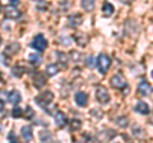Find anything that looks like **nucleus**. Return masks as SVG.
<instances>
[{
	"label": "nucleus",
	"mask_w": 153,
	"mask_h": 143,
	"mask_svg": "<svg viewBox=\"0 0 153 143\" xmlns=\"http://www.w3.org/2000/svg\"><path fill=\"white\" fill-rule=\"evenodd\" d=\"M102 13L105 17H111L114 14V5L110 3H105L102 7Z\"/></svg>",
	"instance_id": "obj_18"
},
{
	"label": "nucleus",
	"mask_w": 153,
	"mask_h": 143,
	"mask_svg": "<svg viewBox=\"0 0 153 143\" xmlns=\"http://www.w3.org/2000/svg\"><path fill=\"white\" fill-rule=\"evenodd\" d=\"M149 121H151V124H153V115L151 116V119H149Z\"/></svg>",
	"instance_id": "obj_34"
},
{
	"label": "nucleus",
	"mask_w": 153,
	"mask_h": 143,
	"mask_svg": "<svg viewBox=\"0 0 153 143\" xmlns=\"http://www.w3.org/2000/svg\"><path fill=\"white\" fill-rule=\"evenodd\" d=\"M82 7L85 12H92L94 9V0H82Z\"/></svg>",
	"instance_id": "obj_19"
},
{
	"label": "nucleus",
	"mask_w": 153,
	"mask_h": 143,
	"mask_svg": "<svg viewBox=\"0 0 153 143\" xmlns=\"http://www.w3.org/2000/svg\"><path fill=\"white\" fill-rule=\"evenodd\" d=\"M4 16H5V18H8V19H18V18L22 16V13L19 9L16 8V5H9V7H5Z\"/></svg>",
	"instance_id": "obj_6"
},
{
	"label": "nucleus",
	"mask_w": 153,
	"mask_h": 143,
	"mask_svg": "<svg viewBox=\"0 0 153 143\" xmlns=\"http://www.w3.org/2000/svg\"><path fill=\"white\" fill-rule=\"evenodd\" d=\"M57 58H59V63L63 66H68V61H66V55L64 52H57Z\"/></svg>",
	"instance_id": "obj_23"
},
{
	"label": "nucleus",
	"mask_w": 153,
	"mask_h": 143,
	"mask_svg": "<svg viewBox=\"0 0 153 143\" xmlns=\"http://www.w3.org/2000/svg\"><path fill=\"white\" fill-rule=\"evenodd\" d=\"M19 47H21V46H19L18 42H13V44H10V45L7 46L5 52H4V54L9 55V56H13V55H16L17 52L19 51Z\"/></svg>",
	"instance_id": "obj_14"
},
{
	"label": "nucleus",
	"mask_w": 153,
	"mask_h": 143,
	"mask_svg": "<svg viewBox=\"0 0 153 143\" xmlns=\"http://www.w3.org/2000/svg\"><path fill=\"white\" fill-rule=\"evenodd\" d=\"M9 3H10L12 5H18V4H19V0H9Z\"/></svg>",
	"instance_id": "obj_31"
},
{
	"label": "nucleus",
	"mask_w": 153,
	"mask_h": 143,
	"mask_svg": "<svg viewBox=\"0 0 153 143\" xmlns=\"http://www.w3.org/2000/svg\"><path fill=\"white\" fill-rule=\"evenodd\" d=\"M0 45H1V36H0Z\"/></svg>",
	"instance_id": "obj_36"
},
{
	"label": "nucleus",
	"mask_w": 153,
	"mask_h": 143,
	"mask_svg": "<svg viewBox=\"0 0 153 143\" xmlns=\"http://www.w3.org/2000/svg\"><path fill=\"white\" fill-rule=\"evenodd\" d=\"M110 66H111V59H110V56L103 54V52L100 54L97 58V68L100 70V73L106 74L107 70L110 69Z\"/></svg>",
	"instance_id": "obj_1"
},
{
	"label": "nucleus",
	"mask_w": 153,
	"mask_h": 143,
	"mask_svg": "<svg viewBox=\"0 0 153 143\" xmlns=\"http://www.w3.org/2000/svg\"><path fill=\"white\" fill-rule=\"evenodd\" d=\"M33 115H35V111L32 110V107L31 106H27V109H26V118L27 119H32Z\"/></svg>",
	"instance_id": "obj_25"
},
{
	"label": "nucleus",
	"mask_w": 153,
	"mask_h": 143,
	"mask_svg": "<svg viewBox=\"0 0 153 143\" xmlns=\"http://www.w3.org/2000/svg\"><path fill=\"white\" fill-rule=\"evenodd\" d=\"M30 61H31V64H33V65H40L41 64V56L36 55V54H31L30 55Z\"/></svg>",
	"instance_id": "obj_22"
},
{
	"label": "nucleus",
	"mask_w": 153,
	"mask_h": 143,
	"mask_svg": "<svg viewBox=\"0 0 153 143\" xmlns=\"http://www.w3.org/2000/svg\"><path fill=\"white\" fill-rule=\"evenodd\" d=\"M25 68H22V66H14V69H13V74L16 75V77H21V75L25 73Z\"/></svg>",
	"instance_id": "obj_24"
},
{
	"label": "nucleus",
	"mask_w": 153,
	"mask_h": 143,
	"mask_svg": "<svg viewBox=\"0 0 153 143\" xmlns=\"http://www.w3.org/2000/svg\"><path fill=\"white\" fill-rule=\"evenodd\" d=\"M66 123H68V119H66V115L63 112V111H57L55 114V124L59 128H63L66 125Z\"/></svg>",
	"instance_id": "obj_11"
},
{
	"label": "nucleus",
	"mask_w": 153,
	"mask_h": 143,
	"mask_svg": "<svg viewBox=\"0 0 153 143\" xmlns=\"http://www.w3.org/2000/svg\"><path fill=\"white\" fill-rule=\"evenodd\" d=\"M96 98H97V101L102 105H106L110 102V93L107 92V88H105L103 86H98L97 88H96Z\"/></svg>",
	"instance_id": "obj_3"
},
{
	"label": "nucleus",
	"mask_w": 153,
	"mask_h": 143,
	"mask_svg": "<svg viewBox=\"0 0 153 143\" xmlns=\"http://www.w3.org/2000/svg\"><path fill=\"white\" fill-rule=\"evenodd\" d=\"M110 83H111V86L114 88H117V89H123V88H126L128 87V83L125 78H124V75L121 73H117L111 77V79H110Z\"/></svg>",
	"instance_id": "obj_5"
},
{
	"label": "nucleus",
	"mask_w": 153,
	"mask_h": 143,
	"mask_svg": "<svg viewBox=\"0 0 153 143\" xmlns=\"http://www.w3.org/2000/svg\"><path fill=\"white\" fill-rule=\"evenodd\" d=\"M32 47L35 50L42 52L47 47V40H46V37L42 35V33H38V35L32 41Z\"/></svg>",
	"instance_id": "obj_4"
},
{
	"label": "nucleus",
	"mask_w": 153,
	"mask_h": 143,
	"mask_svg": "<svg viewBox=\"0 0 153 143\" xmlns=\"http://www.w3.org/2000/svg\"><path fill=\"white\" fill-rule=\"evenodd\" d=\"M119 1L123 3V4H130V3L133 1V0H119Z\"/></svg>",
	"instance_id": "obj_32"
},
{
	"label": "nucleus",
	"mask_w": 153,
	"mask_h": 143,
	"mask_svg": "<svg viewBox=\"0 0 153 143\" xmlns=\"http://www.w3.org/2000/svg\"><path fill=\"white\" fill-rule=\"evenodd\" d=\"M116 124L119 127H121V128H126L129 125V119L126 116H119L116 119Z\"/></svg>",
	"instance_id": "obj_21"
},
{
	"label": "nucleus",
	"mask_w": 153,
	"mask_h": 143,
	"mask_svg": "<svg viewBox=\"0 0 153 143\" xmlns=\"http://www.w3.org/2000/svg\"><path fill=\"white\" fill-rule=\"evenodd\" d=\"M52 100H54V93L47 89V91H44L42 93L38 95V96L36 97L35 101H36L38 105H40L41 107L46 109L47 105H50V104L52 102Z\"/></svg>",
	"instance_id": "obj_2"
},
{
	"label": "nucleus",
	"mask_w": 153,
	"mask_h": 143,
	"mask_svg": "<svg viewBox=\"0 0 153 143\" xmlns=\"http://www.w3.org/2000/svg\"><path fill=\"white\" fill-rule=\"evenodd\" d=\"M88 65H89V66H92V58H91V56L88 58Z\"/></svg>",
	"instance_id": "obj_33"
},
{
	"label": "nucleus",
	"mask_w": 153,
	"mask_h": 143,
	"mask_svg": "<svg viewBox=\"0 0 153 143\" xmlns=\"http://www.w3.org/2000/svg\"><path fill=\"white\" fill-rule=\"evenodd\" d=\"M40 138H41V141H51V134H49V133H46V136H45V133L44 132H41L40 133Z\"/></svg>",
	"instance_id": "obj_27"
},
{
	"label": "nucleus",
	"mask_w": 153,
	"mask_h": 143,
	"mask_svg": "<svg viewBox=\"0 0 153 143\" xmlns=\"http://www.w3.org/2000/svg\"><path fill=\"white\" fill-rule=\"evenodd\" d=\"M151 75H152V78H153V70L151 72Z\"/></svg>",
	"instance_id": "obj_35"
},
{
	"label": "nucleus",
	"mask_w": 153,
	"mask_h": 143,
	"mask_svg": "<svg viewBox=\"0 0 153 143\" xmlns=\"http://www.w3.org/2000/svg\"><path fill=\"white\" fill-rule=\"evenodd\" d=\"M0 129H1V125H0Z\"/></svg>",
	"instance_id": "obj_37"
},
{
	"label": "nucleus",
	"mask_w": 153,
	"mask_h": 143,
	"mask_svg": "<svg viewBox=\"0 0 153 143\" xmlns=\"http://www.w3.org/2000/svg\"><path fill=\"white\" fill-rule=\"evenodd\" d=\"M74 41L76 42V45H79L80 47H84L85 45L88 44V36L83 32H76L74 35Z\"/></svg>",
	"instance_id": "obj_10"
},
{
	"label": "nucleus",
	"mask_w": 153,
	"mask_h": 143,
	"mask_svg": "<svg viewBox=\"0 0 153 143\" xmlns=\"http://www.w3.org/2000/svg\"><path fill=\"white\" fill-rule=\"evenodd\" d=\"M33 83H35V86L37 88H42L45 86V83H46V79H45V77L42 74H40V73H36V75H35V80H33Z\"/></svg>",
	"instance_id": "obj_16"
},
{
	"label": "nucleus",
	"mask_w": 153,
	"mask_h": 143,
	"mask_svg": "<svg viewBox=\"0 0 153 143\" xmlns=\"http://www.w3.org/2000/svg\"><path fill=\"white\" fill-rule=\"evenodd\" d=\"M80 128H82V121L79 120V119H73V120L70 121V130H79Z\"/></svg>",
	"instance_id": "obj_20"
},
{
	"label": "nucleus",
	"mask_w": 153,
	"mask_h": 143,
	"mask_svg": "<svg viewBox=\"0 0 153 143\" xmlns=\"http://www.w3.org/2000/svg\"><path fill=\"white\" fill-rule=\"evenodd\" d=\"M152 91H153L152 86L148 83L147 80H142V82L138 84V92H139V95H142V96H149Z\"/></svg>",
	"instance_id": "obj_8"
},
{
	"label": "nucleus",
	"mask_w": 153,
	"mask_h": 143,
	"mask_svg": "<svg viewBox=\"0 0 153 143\" xmlns=\"http://www.w3.org/2000/svg\"><path fill=\"white\" fill-rule=\"evenodd\" d=\"M8 139H9V142H18L17 137H16V134H14L13 132H10V133L8 134Z\"/></svg>",
	"instance_id": "obj_29"
},
{
	"label": "nucleus",
	"mask_w": 153,
	"mask_h": 143,
	"mask_svg": "<svg viewBox=\"0 0 153 143\" xmlns=\"http://www.w3.org/2000/svg\"><path fill=\"white\" fill-rule=\"evenodd\" d=\"M12 115H13V118H19L22 115V110L19 107H14L12 111Z\"/></svg>",
	"instance_id": "obj_26"
},
{
	"label": "nucleus",
	"mask_w": 153,
	"mask_h": 143,
	"mask_svg": "<svg viewBox=\"0 0 153 143\" xmlns=\"http://www.w3.org/2000/svg\"><path fill=\"white\" fill-rule=\"evenodd\" d=\"M69 23L73 27H78L80 26L83 23V17H82V14L80 13H74V14H71V16L69 17Z\"/></svg>",
	"instance_id": "obj_12"
},
{
	"label": "nucleus",
	"mask_w": 153,
	"mask_h": 143,
	"mask_svg": "<svg viewBox=\"0 0 153 143\" xmlns=\"http://www.w3.org/2000/svg\"><path fill=\"white\" fill-rule=\"evenodd\" d=\"M45 73L49 75V77H54V75H56L57 73H59V66H57L56 64H50V65H47Z\"/></svg>",
	"instance_id": "obj_17"
},
{
	"label": "nucleus",
	"mask_w": 153,
	"mask_h": 143,
	"mask_svg": "<svg viewBox=\"0 0 153 143\" xmlns=\"http://www.w3.org/2000/svg\"><path fill=\"white\" fill-rule=\"evenodd\" d=\"M8 101L13 104V105H17L22 101V96H21V93H19L18 91H12V92H9L8 93Z\"/></svg>",
	"instance_id": "obj_13"
},
{
	"label": "nucleus",
	"mask_w": 153,
	"mask_h": 143,
	"mask_svg": "<svg viewBox=\"0 0 153 143\" xmlns=\"http://www.w3.org/2000/svg\"><path fill=\"white\" fill-rule=\"evenodd\" d=\"M70 56H73V61H79V58H80V56H82V55H80L79 54V52H75V51H71L70 52Z\"/></svg>",
	"instance_id": "obj_28"
},
{
	"label": "nucleus",
	"mask_w": 153,
	"mask_h": 143,
	"mask_svg": "<svg viewBox=\"0 0 153 143\" xmlns=\"http://www.w3.org/2000/svg\"><path fill=\"white\" fill-rule=\"evenodd\" d=\"M4 107H5V104H4L3 100H0V112L4 111Z\"/></svg>",
	"instance_id": "obj_30"
},
{
	"label": "nucleus",
	"mask_w": 153,
	"mask_h": 143,
	"mask_svg": "<svg viewBox=\"0 0 153 143\" xmlns=\"http://www.w3.org/2000/svg\"><path fill=\"white\" fill-rule=\"evenodd\" d=\"M74 100H75V104L80 107H85L88 105V95L85 92H83V91L76 92Z\"/></svg>",
	"instance_id": "obj_7"
},
{
	"label": "nucleus",
	"mask_w": 153,
	"mask_h": 143,
	"mask_svg": "<svg viewBox=\"0 0 153 143\" xmlns=\"http://www.w3.org/2000/svg\"><path fill=\"white\" fill-rule=\"evenodd\" d=\"M21 133H22V137L25 138L26 141H32V138H33V133H32V128H31V127H28V125L23 127Z\"/></svg>",
	"instance_id": "obj_15"
},
{
	"label": "nucleus",
	"mask_w": 153,
	"mask_h": 143,
	"mask_svg": "<svg viewBox=\"0 0 153 143\" xmlns=\"http://www.w3.org/2000/svg\"><path fill=\"white\" fill-rule=\"evenodd\" d=\"M135 111L142 114V115H148L151 112V109L148 106V104L144 101H138L135 104Z\"/></svg>",
	"instance_id": "obj_9"
}]
</instances>
